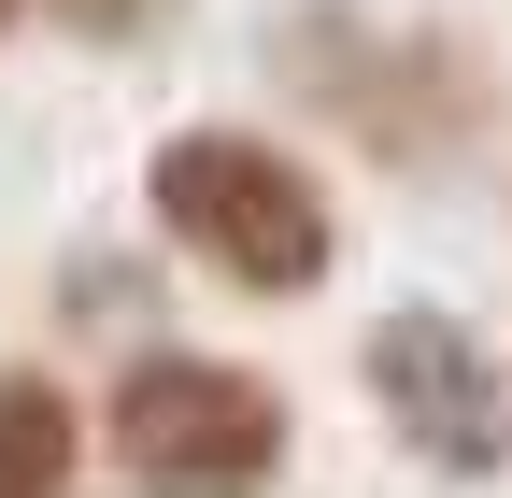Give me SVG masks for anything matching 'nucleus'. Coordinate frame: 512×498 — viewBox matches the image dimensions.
<instances>
[{"label":"nucleus","mask_w":512,"mask_h":498,"mask_svg":"<svg viewBox=\"0 0 512 498\" xmlns=\"http://www.w3.org/2000/svg\"><path fill=\"white\" fill-rule=\"evenodd\" d=\"M143 214L185 271H214L228 299H313L342 271V200L299 143H271L256 114H185L143 157Z\"/></svg>","instance_id":"obj_1"},{"label":"nucleus","mask_w":512,"mask_h":498,"mask_svg":"<svg viewBox=\"0 0 512 498\" xmlns=\"http://www.w3.org/2000/svg\"><path fill=\"white\" fill-rule=\"evenodd\" d=\"M100 456L128 498H271L299 456V399L214 342H128L100 385Z\"/></svg>","instance_id":"obj_2"},{"label":"nucleus","mask_w":512,"mask_h":498,"mask_svg":"<svg viewBox=\"0 0 512 498\" xmlns=\"http://www.w3.org/2000/svg\"><path fill=\"white\" fill-rule=\"evenodd\" d=\"M271 86L342 143H370L384 171H441L484 129V57L427 15H356V0H299L271 29Z\"/></svg>","instance_id":"obj_3"},{"label":"nucleus","mask_w":512,"mask_h":498,"mask_svg":"<svg viewBox=\"0 0 512 498\" xmlns=\"http://www.w3.org/2000/svg\"><path fill=\"white\" fill-rule=\"evenodd\" d=\"M356 385L427 484H512V356L456 299H384L356 342Z\"/></svg>","instance_id":"obj_4"},{"label":"nucleus","mask_w":512,"mask_h":498,"mask_svg":"<svg viewBox=\"0 0 512 498\" xmlns=\"http://www.w3.org/2000/svg\"><path fill=\"white\" fill-rule=\"evenodd\" d=\"M86 442H100V413L57 385L43 356H15V370H0V498H72Z\"/></svg>","instance_id":"obj_5"},{"label":"nucleus","mask_w":512,"mask_h":498,"mask_svg":"<svg viewBox=\"0 0 512 498\" xmlns=\"http://www.w3.org/2000/svg\"><path fill=\"white\" fill-rule=\"evenodd\" d=\"M43 29H72V43H100V57H128V43H157L185 0H29Z\"/></svg>","instance_id":"obj_6"},{"label":"nucleus","mask_w":512,"mask_h":498,"mask_svg":"<svg viewBox=\"0 0 512 498\" xmlns=\"http://www.w3.org/2000/svg\"><path fill=\"white\" fill-rule=\"evenodd\" d=\"M15 29H29V0H0V43H15Z\"/></svg>","instance_id":"obj_7"}]
</instances>
